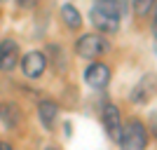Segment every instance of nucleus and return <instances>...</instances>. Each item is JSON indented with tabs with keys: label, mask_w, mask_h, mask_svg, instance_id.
<instances>
[{
	"label": "nucleus",
	"mask_w": 157,
	"mask_h": 150,
	"mask_svg": "<svg viewBox=\"0 0 157 150\" xmlns=\"http://www.w3.org/2000/svg\"><path fill=\"white\" fill-rule=\"evenodd\" d=\"M45 150H59V148H54V145H47V148Z\"/></svg>",
	"instance_id": "obj_15"
},
{
	"label": "nucleus",
	"mask_w": 157,
	"mask_h": 150,
	"mask_svg": "<svg viewBox=\"0 0 157 150\" xmlns=\"http://www.w3.org/2000/svg\"><path fill=\"white\" fill-rule=\"evenodd\" d=\"M103 127L108 131V136L113 141H120V134H122V120H120V110L117 106L108 103L103 108Z\"/></svg>",
	"instance_id": "obj_8"
},
{
	"label": "nucleus",
	"mask_w": 157,
	"mask_h": 150,
	"mask_svg": "<svg viewBox=\"0 0 157 150\" xmlns=\"http://www.w3.org/2000/svg\"><path fill=\"white\" fill-rule=\"evenodd\" d=\"M0 150H14V148H12L10 143H5V141H2V143H0Z\"/></svg>",
	"instance_id": "obj_14"
},
{
	"label": "nucleus",
	"mask_w": 157,
	"mask_h": 150,
	"mask_svg": "<svg viewBox=\"0 0 157 150\" xmlns=\"http://www.w3.org/2000/svg\"><path fill=\"white\" fill-rule=\"evenodd\" d=\"M120 14H122L120 0H94L89 19L101 35H110V33H117L120 28Z\"/></svg>",
	"instance_id": "obj_1"
},
{
	"label": "nucleus",
	"mask_w": 157,
	"mask_h": 150,
	"mask_svg": "<svg viewBox=\"0 0 157 150\" xmlns=\"http://www.w3.org/2000/svg\"><path fill=\"white\" fill-rule=\"evenodd\" d=\"M19 117H21L19 108L14 103H0V120L5 122V127H10V129L17 127V124H19Z\"/></svg>",
	"instance_id": "obj_10"
},
{
	"label": "nucleus",
	"mask_w": 157,
	"mask_h": 150,
	"mask_svg": "<svg viewBox=\"0 0 157 150\" xmlns=\"http://www.w3.org/2000/svg\"><path fill=\"white\" fill-rule=\"evenodd\" d=\"M38 2H40V0H17V5H19L21 10H33Z\"/></svg>",
	"instance_id": "obj_13"
},
{
	"label": "nucleus",
	"mask_w": 157,
	"mask_h": 150,
	"mask_svg": "<svg viewBox=\"0 0 157 150\" xmlns=\"http://www.w3.org/2000/svg\"><path fill=\"white\" fill-rule=\"evenodd\" d=\"M152 5H155V0H134V12L138 17H145L152 10Z\"/></svg>",
	"instance_id": "obj_12"
},
{
	"label": "nucleus",
	"mask_w": 157,
	"mask_h": 150,
	"mask_svg": "<svg viewBox=\"0 0 157 150\" xmlns=\"http://www.w3.org/2000/svg\"><path fill=\"white\" fill-rule=\"evenodd\" d=\"M152 94H155V78H152V75H143L141 82L131 89L129 98H131V103L143 106V103H148V101L152 98Z\"/></svg>",
	"instance_id": "obj_7"
},
{
	"label": "nucleus",
	"mask_w": 157,
	"mask_h": 150,
	"mask_svg": "<svg viewBox=\"0 0 157 150\" xmlns=\"http://www.w3.org/2000/svg\"><path fill=\"white\" fill-rule=\"evenodd\" d=\"M47 68V59L42 52H28L24 59H21V71H24V75L31 80L40 78L42 73H45Z\"/></svg>",
	"instance_id": "obj_4"
},
{
	"label": "nucleus",
	"mask_w": 157,
	"mask_h": 150,
	"mask_svg": "<svg viewBox=\"0 0 157 150\" xmlns=\"http://www.w3.org/2000/svg\"><path fill=\"white\" fill-rule=\"evenodd\" d=\"M38 117H40L45 129H54L56 117H59V106L54 101H40L38 103Z\"/></svg>",
	"instance_id": "obj_9"
},
{
	"label": "nucleus",
	"mask_w": 157,
	"mask_h": 150,
	"mask_svg": "<svg viewBox=\"0 0 157 150\" xmlns=\"http://www.w3.org/2000/svg\"><path fill=\"white\" fill-rule=\"evenodd\" d=\"M108 49H110V42L101 33H85L75 42V54L82 56V59H96V56L105 54Z\"/></svg>",
	"instance_id": "obj_3"
},
{
	"label": "nucleus",
	"mask_w": 157,
	"mask_h": 150,
	"mask_svg": "<svg viewBox=\"0 0 157 150\" xmlns=\"http://www.w3.org/2000/svg\"><path fill=\"white\" fill-rule=\"evenodd\" d=\"M85 82L92 87V89H103V87H108V82H110V68L105 63H92L85 71Z\"/></svg>",
	"instance_id": "obj_5"
},
{
	"label": "nucleus",
	"mask_w": 157,
	"mask_h": 150,
	"mask_svg": "<svg viewBox=\"0 0 157 150\" xmlns=\"http://www.w3.org/2000/svg\"><path fill=\"white\" fill-rule=\"evenodd\" d=\"M117 143L122 150H145L148 148V129H145V124L141 120H131L127 127H122Z\"/></svg>",
	"instance_id": "obj_2"
},
{
	"label": "nucleus",
	"mask_w": 157,
	"mask_h": 150,
	"mask_svg": "<svg viewBox=\"0 0 157 150\" xmlns=\"http://www.w3.org/2000/svg\"><path fill=\"white\" fill-rule=\"evenodd\" d=\"M61 19H63V24L68 28H73V31L82 26V17H80L78 7H73V5H63L61 7Z\"/></svg>",
	"instance_id": "obj_11"
},
{
	"label": "nucleus",
	"mask_w": 157,
	"mask_h": 150,
	"mask_svg": "<svg viewBox=\"0 0 157 150\" xmlns=\"http://www.w3.org/2000/svg\"><path fill=\"white\" fill-rule=\"evenodd\" d=\"M19 59V45L17 40L5 38L0 40V71H12Z\"/></svg>",
	"instance_id": "obj_6"
}]
</instances>
